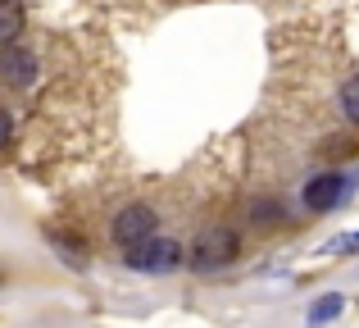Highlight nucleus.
<instances>
[{
	"label": "nucleus",
	"mask_w": 359,
	"mask_h": 328,
	"mask_svg": "<svg viewBox=\"0 0 359 328\" xmlns=\"http://www.w3.org/2000/svg\"><path fill=\"white\" fill-rule=\"evenodd\" d=\"M128 269H141V274H168V269H177L182 265V247L177 242H168V237H141V242H132L128 247Z\"/></svg>",
	"instance_id": "1"
},
{
	"label": "nucleus",
	"mask_w": 359,
	"mask_h": 328,
	"mask_svg": "<svg viewBox=\"0 0 359 328\" xmlns=\"http://www.w3.org/2000/svg\"><path fill=\"white\" fill-rule=\"evenodd\" d=\"M237 251H241V242H237L232 228H205L201 237H196V247H191V269H201V274L223 269V265L237 260Z\"/></svg>",
	"instance_id": "2"
},
{
	"label": "nucleus",
	"mask_w": 359,
	"mask_h": 328,
	"mask_svg": "<svg viewBox=\"0 0 359 328\" xmlns=\"http://www.w3.org/2000/svg\"><path fill=\"white\" fill-rule=\"evenodd\" d=\"M351 192H355L351 173H318V178H309V183H305V205L314 214H327V210H337Z\"/></svg>",
	"instance_id": "3"
},
{
	"label": "nucleus",
	"mask_w": 359,
	"mask_h": 328,
	"mask_svg": "<svg viewBox=\"0 0 359 328\" xmlns=\"http://www.w3.org/2000/svg\"><path fill=\"white\" fill-rule=\"evenodd\" d=\"M36 55L27 51V46L18 41H5L0 46V82H9V87H32L36 82Z\"/></svg>",
	"instance_id": "4"
},
{
	"label": "nucleus",
	"mask_w": 359,
	"mask_h": 328,
	"mask_svg": "<svg viewBox=\"0 0 359 328\" xmlns=\"http://www.w3.org/2000/svg\"><path fill=\"white\" fill-rule=\"evenodd\" d=\"M155 210L150 205H128V210H118V219H114V242L118 247H132V242H141V237H150L155 232Z\"/></svg>",
	"instance_id": "5"
},
{
	"label": "nucleus",
	"mask_w": 359,
	"mask_h": 328,
	"mask_svg": "<svg viewBox=\"0 0 359 328\" xmlns=\"http://www.w3.org/2000/svg\"><path fill=\"white\" fill-rule=\"evenodd\" d=\"M23 32V0H0V46Z\"/></svg>",
	"instance_id": "6"
},
{
	"label": "nucleus",
	"mask_w": 359,
	"mask_h": 328,
	"mask_svg": "<svg viewBox=\"0 0 359 328\" xmlns=\"http://www.w3.org/2000/svg\"><path fill=\"white\" fill-rule=\"evenodd\" d=\"M341 110H346V119H355V124H359V78H351L341 87Z\"/></svg>",
	"instance_id": "7"
},
{
	"label": "nucleus",
	"mask_w": 359,
	"mask_h": 328,
	"mask_svg": "<svg viewBox=\"0 0 359 328\" xmlns=\"http://www.w3.org/2000/svg\"><path fill=\"white\" fill-rule=\"evenodd\" d=\"M337 251H359V232H341V237H332L318 256H337Z\"/></svg>",
	"instance_id": "8"
},
{
	"label": "nucleus",
	"mask_w": 359,
	"mask_h": 328,
	"mask_svg": "<svg viewBox=\"0 0 359 328\" xmlns=\"http://www.w3.org/2000/svg\"><path fill=\"white\" fill-rule=\"evenodd\" d=\"M332 315H341V301H337V296H327V301H318L314 310H309V320L323 324V320H332Z\"/></svg>",
	"instance_id": "9"
},
{
	"label": "nucleus",
	"mask_w": 359,
	"mask_h": 328,
	"mask_svg": "<svg viewBox=\"0 0 359 328\" xmlns=\"http://www.w3.org/2000/svg\"><path fill=\"white\" fill-rule=\"evenodd\" d=\"M9 137H14V119L9 110H0V146H9Z\"/></svg>",
	"instance_id": "10"
}]
</instances>
